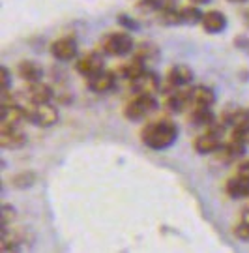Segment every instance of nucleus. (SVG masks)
I'll return each instance as SVG.
<instances>
[{"label": "nucleus", "instance_id": "obj_32", "mask_svg": "<svg viewBox=\"0 0 249 253\" xmlns=\"http://www.w3.org/2000/svg\"><path fill=\"white\" fill-rule=\"evenodd\" d=\"M240 219L244 221V223H248V225H249V210H244V212H242Z\"/></svg>", "mask_w": 249, "mask_h": 253}, {"label": "nucleus", "instance_id": "obj_17", "mask_svg": "<svg viewBox=\"0 0 249 253\" xmlns=\"http://www.w3.org/2000/svg\"><path fill=\"white\" fill-rule=\"evenodd\" d=\"M201 25L208 34H221L227 28V15L219 9H208V11H205V17H203Z\"/></svg>", "mask_w": 249, "mask_h": 253}, {"label": "nucleus", "instance_id": "obj_12", "mask_svg": "<svg viewBox=\"0 0 249 253\" xmlns=\"http://www.w3.org/2000/svg\"><path fill=\"white\" fill-rule=\"evenodd\" d=\"M25 145H27V135L21 129V126L0 127V146L4 150H17Z\"/></svg>", "mask_w": 249, "mask_h": 253}, {"label": "nucleus", "instance_id": "obj_9", "mask_svg": "<svg viewBox=\"0 0 249 253\" xmlns=\"http://www.w3.org/2000/svg\"><path fill=\"white\" fill-rule=\"evenodd\" d=\"M103 70H105V60H103V56L98 51L86 53L75 62V72L83 75V77H92V75L103 72Z\"/></svg>", "mask_w": 249, "mask_h": 253}, {"label": "nucleus", "instance_id": "obj_33", "mask_svg": "<svg viewBox=\"0 0 249 253\" xmlns=\"http://www.w3.org/2000/svg\"><path fill=\"white\" fill-rule=\"evenodd\" d=\"M189 2H191V4H197V6H199V4H210L212 0H189Z\"/></svg>", "mask_w": 249, "mask_h": 253}, {"label": "nucleus", "instance_id": "obj_5", "mask_svg": "<svg viewBox=\"0 0 249 253\" xmlns=\"http://www.w3.org/2000/svg\"><path fill=\"white\" fill-rule=\"evenodd\" d=\"M27 111V120L30 124H34L38 127H53L58 122V109L49 103H27L25 105Z\"/></svg>", "mask_w": 249, "mask_h": 253}, {"label": "nucleus", "instance_id": "obj_11", "mask_svg": "<svg viewBox=\"0 0 249 253\" xmlns=\"http://www.w3.org/2000/svg\"><path fill=\"white\" fill-rule=\"evenodd\" d=\"M116 72H111V70H103V72L96 73L92 77H86V88L94 94H103V92H109L116 83Z\"/></svg>", "mask_w": 249, "mask_h": 253}, {"label": "nucleus", "instance_id": "obj_31", "mask_svg": "<svg viewBox=\"0 0 249 253\" xmlns=\"http://www.w3.org/2000/svg\"><path fill=\"white\" fill-rule=\"evenodd\" d=\"M236 172H238V174H242V176H249V160H244V162L238 165Z\"/></svg>", "mask_w": 249, "mask_h": 253}, {"label": "nucleus", "instance_id": "obj_1", "mask_svg": "<svg viewBox=\"0 0 249 253\" xmlns=\"http://www.w3.org/2000/svg\"><path fill=\"white\" fill-rule=\"evenodd\" d=\"M180 129L172 120H154L141 129V141L152 150H167L176 143Z\"/></svg>", "mask_w": 249, "mask_h": 253}, {"label": "nucleus", "instance_id": "obj_16", "mask_svg": "<svg viewBox=\"0 0 249 253\" xmlns=\"http://www.w3.org/2000/svg\"><path fill=\"white\" fill-rule=\"evenodd\" d=\"M225 191L231 199H248L249 197V176L234 174L225 184Z\"/></svg>", "mask_w": 249, "mask_h": 253}, {"label": "nucleus", "instance_id": "obj_27", "mask_svg": "<svg viewBox=\"0 0 249 253\" xmlns=\"http://www.w3.org/2000/svg\"><path fill=\"white\" fill-rule=\"evenodd\" d=\"M118 25L120 27H124L127 32H135V30H139V23L133 21V17H129V15H125V13H120L118 15Z\"/></svg>", "mask_w": 249, "mask_h": 253}, {"label": "nucleus", "instance_id": "obj_7", "mask_svg": "<svg viewBox=\"0 0 249 253\" xmlns=\"http://www.w3.org/2000/svg\"><path fill=\"white\" fill-rule=\"evenodd\" d=\"M77 53H79V45L71 36L58 38L51 43V54L58 62H71L77 58Z\"/></svg>", "mask_w": 249, "mask_h": 253}, {"label": "nucleus", "instance_id": "obj_28", "mask_svg": "<svg viewBox=\"0 0 249 253\" xmlns=\"http://www.w3.org/2000/svg\"><path fill=\"white\" fill-rule=\"evenodd\" d=\"M2 227H8L15 217H17V212L11 205H2Z\"/></svg>", "mask_w": 249, "mask_h": 253}, {"label": "nucleus", "instance_id": "obj_19", "mask_svg": "<svg viewBox=\"0 0 249 253\" xmlns=\"http://www.w3.org/2000/svg\"><path fill=\"white\" fill-rule=\"evenodd\" d=\"M17 73L25 83H36L43 79V68L34 60H21L17 64Z\"/></svg>", "mask_w": 249, "mask_h": 253}, {"label": "nucleus", "instance_id": "obj_22", "mask_svg": "<svg viewBox=\"0 0 249 253\" xmlns=\"http://www.w3.org/2000/svg\"><path fill=\"white\" fill-rule=\"evenodd\" d=\"M205 17V11L199 8V6H184V8H178V19H180V25H187V27H195L201 25Z\"/></svg>", "mask_w": 249, "mask_h": 253}, {"label": "nucleus", "instance_id": "obj_3", "mask_svg": "<svg viewBox=\"0 0 249 253\" xmlns=\"http://www.w3.org/2000/svg\"><path fill=\"white\" fill-rule=\"evenodd\" d=\"M160 107V101L150 94H135L133 100H129L124 107V117L131 122H141Z\"/></svg>", "mask_w": 249, "mask_h": 253}, {"label": "nucleus", "instance_id": "obj_35", "mask_svg": "<svg viewBox=\"0 0 249 253\" xmlns=\"http://www.w3.org/2000/svg\"><path fill=\"white\" fill-rule=\"evenodd\" d=\"M246 21H248V25H249V11L246 13Z\"/></svg>", "mask_w": 249, "mask_h": 253}, {"label": "nucleus", "instance_id": "obj_15", "mask_svg": "<svg viewBox=\"0 0 249 253\" xmlns=\"http://www.w3.org/2000/svg\"><path fill=\"white\" fill-rule=\"evenodd\" d=\"M246 150H248V143H244L236 137H231L227 143H223V146L217 150V154H219V158L223 162H236V160L244 158Z\"/></svg>", "mask_w": 249, "mask_h": 253}, {"label": "nucleus", "instance_id": "obj_36", "mask_svg": "<svg viewBox=\"0 0 249 253\" xmlns=\"http://www.w3.org/2000/svg\"><path fill=\"white\" fill-rule=\"evenodd\" d=\"M248 111H249V109H248Z\"/></svg>", "mask_w": 249, "mask_h": 253}, {"label": "nucleus", "instance_id": "obj_25", "mask_svg": "<svg viewBox=\"0 0 249 253\" xmlns=\"http://www.w3.org/2000/svg\"><path fill=\"white\" fill-rule=\"evenodd\" d=\"M135 56H139L142 62L148 66V64L154 62L156 58H160V47L154 45V43H148V42H144V43H141L139 49L135 51Z\"/></svg>", "mask_w": 249, "mask_h": 253}, {"label": "nucleus", "instance_id": "obj_24", "mask_svg": "<svg viewBox=\"0 0 249 253\" xmlns=\"http://www.w3.org/2000/svg\"><path fill=\"white\" fill-rule=\"evenodd\" d=\"M172 6H174V0H139L137 2V8L148 13H161L163 9L172 8Z\"/></svg>", "mask_w": 249, "mask_h": 253}, {"label": "nucleus", "instance_id": "obj_6", "mask_svg": "<svg viewBox=\"0 0 249 253\" xmlns=\"http://www.w3.org/2000/svg\"><path fill=\"white\" fill-rule=\"evenodd\" d=\"M161 86L160 75L152 70H146L144 73H141L139 77H135L133 81H129V90L133 94H150L156 96Z\"/></svg>", "mask_w": 249, "mask_h": 253}, {"label": "nucleus", "instance_id": "obj_13", "mask_svg": "<svg viewBox=\"0 0 249 253\" xmlns=\"http://www.w3.org/2000/svg\"><path fill=\"white\" fill-rule=\"evenodd\" d=\"M54 92L49 84H45L43 81H36V83H27V88H25V98L28 103H49L53 100Z\"/></svg>", "mask_w": 249, "mask_h": 253}, {"label": "nucleus", "instance_id": "obj_14", "mask_svg": "<svg viewBox=\"0 0 249 253\" xmlns=\"http://www.w3.org/2000/svg\"><path fill=\"white\" fill-rule=\"evenodd\" d=\"M189 103L193 107H213L215 103V92L206 84H199L189 88Z\"/></svg>", "mask_w": 249, "mask_h": 253}, {"label": "nucleus", "instance_id": "obj_30", "mask_svg": "<svg viewBox=\"0 0 249 253\" xmlns=\"http://www.w3.org/2000/svg\"><path fill=\"white\" fill-rule=\"evenodd\" d=\"M0 73H2V79H0V84H2V90H8L9 84H11V73L6 66L0 68Z\"/></svg>", "mask_w": 249, "mask_h": 253}, {"label": "nucleus", "instance_id": "obj_10", "mask_svg": "<svg viewBox=\"0 0 249 253\" xmlns=\"http://www.w3.org/2000/svg\"><path fill=\"white\" fill-rule=\"evenodd\" d=\"M193 79H195V73H193V70L187 64H174L167 72V84H169L170 88L189 86L193 83Z\"/></svg>", "mask_w": 249, "mask_h": 253}, {"label": "nucleus", "instance_id": "obj_2", "mask_svg": "<svg viewBox=\"0 0 249 253\" xmlns=\"http://www.w3.org/2000/svg\"><path fill=\"white\" fill-rule=\"evenodd\" d=\"M225 131H227V126L223 124L221 120L219 122H213L210 127H206L205 133L195 137V141H193L195 152L201 154V156L217 152L223 146V135H225Z\"/></svg>", "mask_w": 249, "mask_h": 253}, {"label": "nucleus", "instance_id": "obj_26", "mask_svg": "<svg viewBox=\"0 0 249 253\" xmlns=\"http://www.w3.org/2000/svg\"><path fill=\"white\" fill-rule=\"evenodd\" d=\"M34 182H36V174L34 172H30V171L19 172V174H15V176L11 178V184H13L15 188H19V190H23V188H30Z\"/></svg>", "mask_w": 249, "mask_h": 253}, {"label": "nucleus", "instance_id": "obj_23", "mask_svg": "<svg viewBox=\"0 0 249 253\" xmlns=\"http://www.w3.org/2000/svg\"><path fill=\"white\" fill-rule=\"evenodd\" d=\"M221 122L225 124L227 127H236L244 124V122H249V111L244 107H232V109H227L225 113L221 115Z\"/></svg>", "mask_w": 249, "mask_h": 253}, {"label": "nucleus", "instance_id": "obj_21", "mask_svg": "<svg viewBox=\"0 0 249 253\" xmlns=\"http://www.w3.org/2000/svg\"><path fill=\"white\" fill-rule=\"evenodd\" d=\"M146 72V64L142 62L139 56H133L129 62L122 64L118 70H116V75L120 79H125V81H133L135 77H139L141 73Z\"/></svg>", "mask_w": 249, "mask_h": 253}, {"label": "nucleus", "instance_id": "obj_8", "mask_svg": "<svg viewBox=\"0 0 249 253\" xmlns=\"http://www.w3.org/2000/svg\"><path fill=\"white\" fill-rule=\"evenodd\" d=\"M23 120H27V111L23 105H19L17 101H9L2 103L0 107V127H17L23 124Z\"/></svg>", "mask_w": 249, "mask_h": 253}, {"label": "nucleus", "instance_id": "obj_18", "mask_svg": "<svg viewBox=\"0 0 249 253\" xmlns=\"http://www.w3.org/2000/svg\"><path fill=\"white\" fill-rule=\"evenodd\" d=\"M165 107L169 109L170 113H184L187 109H191V103H189V90L174 88V92L167 94Z\"/></svg>", "mask_w": 249, "mask_h": 253}, {"label": "nucleus", "instance_id": "obj_29", "mask_svg": "<svg viewBox=\"0 0 249 253\" xmlns=\"http://www.w3.org/2000/svg\"><path fill=\"white\" fill-rule=\"evenodd\" d=\"M232 231H234V235L238 236L240 240H249V225L248 223H244L242 219H240V223L234 227Z\"/></svg>", "mask_w": 249, "mask_h": 253}, {"label": "nucleus", "instance_id": "obj_4", "mask_svg": "<svg viewBox=\"0 0 249 253\" xmlns=\"http://www.w3.org/2000/svg\"><path fill=\"white\" fill-rule=\"evenodd\" d=\"M101 53L109 54V56H127V54L133 53L135 42L131 32L122 30V32H111L107 34L101 43H99Z\"/></svg>", "mask_w": 249, "mask_h": 253}, {"label": "nucleus", "instance_id": "obj_34", "mask_svg": "<svg viewBox=\"0 0 249 253\" xmlns=\"http://www.w3.org/2000/svg\"><path fill=\"white\" fill-rule=\"evenodd\" d=\"M229 2H248V0H229Z\"/></svg>", "mask_w": 249, "mask_h": 253}, {"label": "nucleus", "instance_id": "obj_20", "mask_svg": "<svg viewBox=\"0 0 249 253\" xmlns=\"http://www.w3.org/2000/svg\"><path fill=\"white\" fill-rule=\"evenodd\" d=\"M189 122L195 127H210L213 122H217V117L212 107H193L189 109Z\"/></svg>", "mask_w": 249, "mask_h": 253}]
</instances>
